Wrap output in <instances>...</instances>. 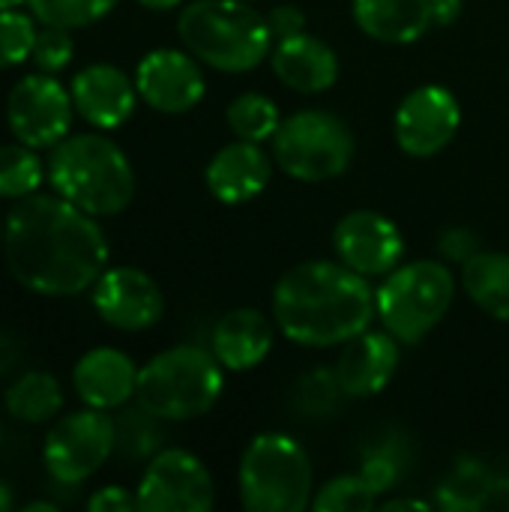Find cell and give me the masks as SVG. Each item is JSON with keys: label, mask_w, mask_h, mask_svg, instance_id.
Here are the masks:
<instances>
[{"label": "cell", "mask_w": 509, "mask_h": 512, "mask_svg": "<svg viewBox=\"0 0 509 512\" xmlns=\"http://www.w3.org/2000/svg\"><path fill=\"white\" fill-rule=\"evenodd\" d=\"M3 258L12 279L42 297H75L108 267V237L96 216L66 198L33 192L3 219Z\"/></svg>", "instance_id": "1"}, {"label": "cell", "mask_w": 509, "mask_h": 512, "mask_svg": "<svg viewBox=\"0 0 509 512\" xmlns=\"http://www.w3.org/2000/svg\"><path fill=\"white\" fill-rule=\"evenodd\" d=\"M375 291L342 261H303L273 288V324L303 348H333L366 333L375 318Z\"/></svg>", "instance_id": "2"}, {"label": "cell", "mask_w": 509, "mask_h": 512, "mask_svg": "<svg viewBox=\"0 0 509 512\" xmlns=\"http://www.w3.org/2000/svg\"><path fill=\"white\" fill-rule=\"evenodd\" d=\"M48 183L96 219L123 213L135 198V168L123 147L102 132L66 135L48 150Z\"/></svg>", "instance_id": "3"}, {"label": "cell", "mask_w": 509, "mask_h": 512, "mask_svg": "<svg viewBox=\"0 0 509 512\" xmlns=\"http://www.w3.org/2000/svg\"><path fill=\"white\" fill-rule=\"evenodd\" d=\"M180 42L204 66L249 72L273 51V30L249 0H192L177 18Z\"/></svg>", "instance_id": "4"}, {"label": "cell", "mask_w": 509, "mask_h": 512, "mask_svg": "<svg viewBox=\"0 0 509 512\" xmlns=\"http://www.w3.org/2000/svg\"><path fill=\"white\" fill-rule=\"evenodd\" d=\"M222 390L225 366L216 354L198 345H177L141 366L135 402L162 423H186L213 411Z\"/></svg>", "instance_id": "5"}, {"label": "cell", "mask_w": 509, "mask_h": 512, "mask_svg": "<svg viewBox=\"0 0 509 512\" xmlns=\"http://www.w3.org/2000/svg\"><path fill=\"white\" fill-rule=\"evenodd\" d=\"M237 486L246 510L303 512L315 498L312 459L303 444L285 432L255 435L243 450Z\"/></svg>", "instance_id": "6"}, {"label": "cell", "mask_w": 509, "mask_h": 512, "mask_svg": "<svg viewBox=\"0 0 509 512\" xmlns=\"http://www.w3.org/2000/svg\"><path fill=\"white\" fill-rule=\"evenodd\" d=\"M456 300V276L447 264L420 258L399 264L375 291V312L387 333L402 345L423 342L450 312Z\"/></svg>", "instance_id": "7"}, {"label": "cell", "mask_w": 509, "mask_h": 512, "mask_svg": "<svg viewBox=\"0 0 509 512\" xmlns=\"http://www.w3.org/2000/svg\"><path fill=\"white\" fill-rule=\"evenodd\" d=\"M354 147V132L339 114L306 108L279 123L273 162L300 183H327L348 171Z\"/></svg>", "instance_id": "8"}, {"label": "cell", "mask_w": 509, "mask_h": 512, "mask_svg": "<svg viewBox=\"0 0 509 512\" xmlns=\"http://www.w3.org/2000/svg\"><path fill=\"white\" fill-rule=\"evenodd\" d=\"M117 450V426L108 411L81 408L57 417L42 444V465L60 486L87 483Z\"/></svg>", "instance_id": "9"}, {"label": "cell", "mask_w": 509, "mask_h": 512, "mask_svg": "<svg viewBox=\"0 0 509 512\" xmlns=\"http://www.w3.org/2000/svg\"><path fill=\"white\" fill-rule=\"evenodd\" d=\"M72 93L48 72L18 78L6 96V126L15 141L33 150H51L72 135Z\"/></svg>", "instance_id": "10"}, {"label": "cell", "mask_w": 509, "mask_h": 512, "mask_svg": "<svg viewBox=\"0 0 509 512\" xmlns=\"http://www.w3.org/2000/svg\"><path fill=\"white\" fill-rule=\"evenodd\" d=\"M141 512H210L216 486L207 465L189 450H159L135 489Z\"/></svg>", "instance_id": "11"}, {"label": "cell", "mask_w": 509, "mask_h": 512, "mask_svg": "<svg viewBox=\"0 0 509 512\" xmlns=\"http://www.w3.org/2000/svg\"><path fill=\"white\" fill-rule=\"evenodd\" d=\"M462 126V105L441 84L414 87L396 108L393 135L405 156L432 159L453 144Z\"/></svg>", "instance_id": "12"}, {"label": "cell", "mask_w": 509, "mask_h": 512, "mask_svg": "<svg viewBox=\"0 0 509 512\" xmlns=\"http://www.w3.org/2000/svg\"><path fill=\"white\" fill-rule=\"evenodd\" d=\"M96 315L123 333H141L165 315V297L156 279L138 267H105L90 288Z\"/></svg>", "instance_id": "13"}, {"label": "cell", "mask_w": 509, "mask_h": 512, "mask_svg": "<svg viewBox=\"0 0 509 512\" xmlns=\"http://www.w3.org/2000/svg\"><path fill=\"white\" fill-rule=\"evenodd\" d=\"M135 87L141 102L159 114H186L207 93L201 60L186 48L147 51L135 69Z\"/></svg>", "instance_id": "14"}, {"label": "cell", "mask_w": 509, "mask_h": 512, "mask_svg": "<svg viewBox=\"0 0 509 512\" xmlns=\"http://www.w3.org/2000/svg\"><path fill=\"white\" fill-rule=\"evenodd\" d=\"M333 252L354 273L387 276L405 255V237L393 219L375 210H354L333 228Z\"/></svg>", "instance_id": "15"}, {"label": "cell", "mask_w": 509, "mask_h": 512, "mask_svg": "<svg viewBox=\"0 0 509 512\" xmlns=\"http://www.w3.org/2000/svg\"><path fill=\"white\" fill-rule=\"evenodd\" d=\"M75 114L93 129H120L138 105L135 78H129L120 66L90 63L69 81Z\"/></svg>", "instance_id": "16"}, {"label": "cell", "mask_w": 509, "mask_h": 512, "mask_svg": "<svg viewBox=\"0 0 509 512\" xmlns=\"http://www.w3.org/2000/svg\"><path fill=\"white\" fill-rule=\"evenodd\" d=\"M399 339L393 333H375L366 330L345 342L333 372L339 378V387L345 390L348 399H372L378 396L396 375L399 369Z\"/></svg>", "instance_id": "17"}, {"label": "cell", "mask_w": 509, "mask_h": 512, "mask_svg": "<svg viewBox=\"0 0 509 512\" xmlns=\"http://www.w3.org/2000/svg\"><path fill=\"white\" fill-rule=\"evenodd\" d=\"M138 366L120 348H90L78 357L72 369V387L87 408L117 411L135 399L138 390Z\"/></svg>", "instance_id": "18"}, {"label": "cell", "mask_w": 509, "mask_h": 512, "mask_svg": "<svg viewBox=\"0 0 509 512\" xmlns=\"http://www.w3.org/2000/svg\"><path fill=\"white\" fill-rule=\"evenodd\" d=\"M270 177H273V153L243 138L213 153L204 171L210 195L228 207L258 198L270 186Z\"/></svg>", "instance_id": "19"}, {"label": "cell", "mask_w": 509, "mask_h": 512, "mask_svg": "<svg viewBox=\"0 0 509 512\" xmlns=\"http://www.w3.org/2000/svg\"><path fill=\"white\" fill-rule=\"evenodd\" d=\"M270 66L285 87L303 96L324 93L339 81V54L324 39L306 30L273 42Z\"/></svg>", "instance_id": "20"}, {"label": "cell", "mask_w": 509, "mask_h": 512, "mask_svg": "<svg viewBox=\"0 0 509 512\" xmlns=\"http://www.w3.org/2000/svg\"><path fill=\"white\" fill-rule=\"evenodd\" d=\"M273 348V324L264 312L240 306L225 312L210 336V351L228 372H249L267 360Z\"/></svg>", "instance_id": "21"}, {"label": "cell", "mask_w": 509, "mask_h": 512, "mask_svg": "<svg viewBox=\"0 0 509 512\" xmlns=\"http://www.w3.org/2000/svg\"><path fill=\"white\" fill-rule=\"evenodd\" d=\"M357 27L384 45H411L435 24L429 0H351Z\"/></svg>", "instance_id": "22"}, {"label": "cell", "mask_w": 509, "mask_h": 512, "mask_svg": "<svg viewBox=\"0 0 509 512\" xmlns=\"http://www.w3.org/2000/svg\"><path fill=\"white\" fill-rule=\"evenodd\" d=\"M462 288L477 309L509 324V255L480 249L462 264Z\"/></svg>", "instance_id": "23"}, {"label": "cell", "mask_w": 509, "mask_h": 512, "mask_svg": "<svg viewBox=\"0 0 509 512\" xmlns=\"http://www.w3.org/2000/svg\"><path fill=\"white\" fill-rule=\"evenodd\" d=\"M3 408L12 420L27 426L51 423L63 411V387L51 372L30 369L9 384L3 393Z\"/></svg>", "instance_id": "24"}, {"label": "cell", "mask_w": 509, "mask_h": 512, "mask_svg": "<svg viewBox=\"0 0 509 512\" xmlns=\"http://www.w3.org/2000/svg\"><path fill=\"white\" fill-rule=\"evenodd\" d=\"M495 474L483 459H459L438 486V507L450 512H477L489 507Z\"/></svg>", "instance_id": "25"}, {"label": "cell", "mask_w": 509, "mask_h": 512, "mask_svg": "<svg viewBox=\"0 0 509 512\" xmlns=\"http://www.w3.org/2000/svg\"><path fill=\"white\" fill-rule=\"evenodd\" d=\"M48 177L39 150L12 141L0 144V198L6 201H21L33 192H39L42 180Z\"/></svg>", "instance_id": "26"}, {"label": "cell", "mask_w": 509, "mask_h": 512, "mask_svg": "<svg viewBox=\"0 0 509 512\" xmlns=\"http://www.w3.org/2000/svg\"><path fill=\"white\" fill-rule=\"evenodd\" d=\"M225 120L231 126V132L243 141H255V144H264V141H273L282 117H279V108L270 96L264 93H240L231 99L228 111H225Z\"/></svg>", "instance_id": "27"}, {"label": "cell", "mask_w": 509, "mask_h": 512, "mask_svg": "<svg viewBox=\"0 0 509 512\" xmlns=\"http://www.w3.org/2000/svg\"><path fill=\"white\" fill-rule=\"evenodd\" d=\"M342 399H348V396L339 387L336 372L321 366L300 378V384L294 390V411L303 420H330L336 414V408L342 405Z\"/></svg>", "instance_id": "28"}, {"label": "cell", "mask_w": 509, "mask_h": 512, "mask_svg": "<svg viewBox=\"0 0 509 512\" xmlns=\"http://www.w3.org/2000/svg\"><path fill=\"white\" fill-rule=\"evenodd\" d=\"M120 0H27L39 24H54L66 30H81L117 9Z\"/></svg>", "instance_id": "29"}, {"label": "cell", "mask_w": 509, "mask_h": 512, "mask_svg": "<svg viewBox=\"0 0 509 512\" xmlns=\"http://www.w3.org/2000/svg\"><path fill=\"white\" fill-rule=\"evenodd\" d=\"M405 465H408L405 438L387 435V438H381L378 444L366 447L360 474L372 483V489H375L378 495H384L387 489H393V486L405 477Z\"/></svg>", "instance_id": "30"}, {"label": "cell", "mask_w": 509, "mask_h": 512, "mask_svg": "<svg viewBox=\"0 0 509 512\" xmlns=\"http://www.w3.org/2000/svg\"><path fill=\"white\" fill-rule=\"evenodd\" d=\"M312 507L318 512H369L378 507V492L363 474H345L321 486Z\"/></svg>", "instance_id": "31"}, {"label": "cell", "mask_w": 509, "mask_h": 512, "mask_svg": "<svg viewBox=\"0 0 509 512\" xmlns=\"http://www.w3.org/2000/svg\"><path fill=\"white\" fill-rule=\"evenodd\" d=\"M159 423L162 420L156 414H150L147 408H141L135 402V408L123 411L120 420H114V426H117V450L126 453L129 459L156 456L159 453V441H162Z\"/></svg>", "instance_id": "32"}, {"label": "cell", "mask_w": 509, "mask_h": 512, "mask_svg": "<svg viewBox=\"0 0 509 512\" xmlns=\"http://www.w3.org/2000/svg\"><path fill=\"white\" fill-rule=\"evenodd\" d=\"M36 15L21 9H0V69H12L30 60L36 42Z\"/></svg>", "instance_id": "33"}, {"label": "cell", "mask_w": 509, "mask_h": 512, "mask_svg": "<svg viewBox=\"0 0 509 512\" xmlns=\"http://www.w3.org/2000/svg\"><path fill=\"white\" fill-rule=\"evenodd\" d=\"M75 57V42H72V30L66 27H54V24H39L36 30V42L30 51V63L39 72L57 75L63 72Z\"/></svg>", "instance_id": "34"}, {"label": "cell", "mask_w": 509, "mask_h": 512, "mask_svg": "<svg viewBox=\"0 0 509 512\" xmlns=\"http://www.w3.org/2000/svg\"><path fill=\"white\" fill-rule=\"evenodd\" d=\"M90 512H132L138 510V495L123 486H102L87 498Z\"/></svg>", "instance_id": "35"}, {"label": "cell", "mask_w": 509, "mask_h": 512, "mask_svg": "<svg viewBox=\"0 0 509 512\" xmlns=\"http://www.w3.org/2000/svg\"><path fill=\"white\" fill-rule=\"evenodd\" d=\"M267 24L273 30V42H279V39L303 33L306 30V15H303L300 6H276V9H270Z\"/></svg>", "instance_id": "36"}, {"label": "cell", "mask_w": 509, "mask_h": 512, "mask_svg": "<svg viewBox=\"0 0 509 512\" xmlns=\"http://www.w3.org/2000/svg\"><path fill=\"white\" fill-rule=\"evenodd\" d=\"M441 252L450 258V261H468L471 255H477L480 249H477V237L471 234V231H465V228H453V231H447L444 234V240H441Z\"/></svg>", "instance_id": "37"}, {"label": "cell", "mask_w": 509, "mask_h": 512, "mask_svg": "<svg viewBox=\"0 0 509 512\" xmlns=\"http://www.w3.org/2000/svg\"><path fill=\"white\" fill-rule=\"evenodd\" d=\"M435 24H453L462 12V0H429Z\"/></svg>", "instance_id": "38"}, {"label": "cell", "mask_w": 509, "mask_h": 512, "mask_svg": "<svg viewBox=\"0 0 509 512\" xmlns=\"http://www.w3.org/2000/svg\"><path fill=\"white\" fill-rule=\"evenodd\" d=\"M18 363V342L6 333H0V378L6 372H12V366Z\"/></svg>", "instance_id": "39"}, {"label": "cell", "mask_w": 509, "mask_h": 512, "mask_svg": "<svg viewBox=\"0 0 509 512\" xmlns=\"http://www.w3.org/2000/svg\"><path fill=\"white\" fill-rule=\"evenodd\" d=\"M381 510L384 512H396V510L426 512L429 510V504H426V501H417V498H393V501H384V504H381Z\"/></svg>", "instance_id": "40"}, {"label": "cell", "mask_w": 509, "mask_h": 512, "mask_svg": "<svg viewBox=\"0 0 509 512\" xmlns=\"http://www.w3.org/2000/svg\"><path fill=\"white\" fill-rule=\"evenodd\" d=\"M138 3L150 12H168V9H177L183 0H138Z\"/></svg>", "instance_id": "41"}, {"label": "cell", "mask_w": 509, "mask_h": 512, "mask_svg": "<svg viewBox=\"0 0 509 512\" xmlns=\"http://www.w3.org/2000/svg\"><path fill=\"white\" fill-rule=\"evenodd\" d=\"M24 512H57V504H48V501H30L21 507Z\"/></svg>", "instance_id": "42"}, {"label": "cell", "mask_w": 509, "mask_h": 512, "mask_svg": "<svg viewBox=\"0 0 509 512\" xmlns=\"http://www.w3.org/2000/svg\"><path fill=\"white\" fill-rule=\"evenodd\" d=\"M12 504H15V498H12V489H9L6 483H0V512L12 510Z\"/></svg>", "instance_id": "43"}, {"label": "cell", "mask_w": 509, "mask_h": 512, "mask_svg": "<svg viewBox=\"0 0 509 512\" xmlns=\"http://www.w3.org/2000/svg\"><path fill=\"white\" fill-rule=\"evenodd\" d=\"M21 3H27V0H0V9H18Z\"/></svg>", "instance_id": "44"}, {"label": "cell", "mask_w": 509, "mask_h": 512, "mask_svg": "<svg viewBox=\"0 0 509 512\" xmlns=\"http://www.w3.org/2000/svg\"><path fill=\"white\" fill-rule=\"evenodd\" d=\"M0 243H3V219H0Z\"/></svg>", "instance_id": "45"}, {"label": "cell", "mask_w": 509, "mask_h": 512, "mask_svg": "<svg viewBox=\"0 0 509 512\" xmlns=\"http://www.w3.org/2000/svg\"><path fill=\"white\" fill-rule=\"evenodd\" d=\"M0 444H3V420H0Z\"/></svg>", "instance_id": "46"}]
</instances>
